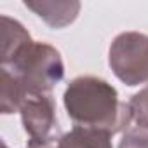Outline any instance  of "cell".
Wrapping results in <instances>:
<instances>
[{"instance_id": "cell-1", "label": "cell", "mask_w": 148, "mask_h": 148, "mask_svg": "<svg viewBox=\"0 0 148 148\" xmlns=\"http://www.w3.org/2000/svg\"><path fill=\"white\" fill-rule=\"evenodd\" d=\"M64 64L56 47L32 40L11 59L0 61V110L19 112L26 98L51 94L63 80Z\"/></svg>"}, {"instance_id": "cell-2", "label": "cell", "mask_w": 148, "mask_h": 148, "mask_svg": "<svg viewBox=\"0 0 148 148\" xmlns=\"http://www.w3.org/2000/svg\"><path fill=\"white\" fill-rule=\"evenodd\" d=\"M63 101L68 117L80 127L113 136L125 132L132 122L129 103L119 99V92L112 84L92 75L73 79L64 91Z\"/></svg>"}, {"instance_id": "cell-3", "label": "cell", "mask_w": 148, "mask_h": 148, "mask_svg": "<svg viewBox=\"0 0 148 148\" xmlns=\"http://www.w3.org/2000/svg\"><path fill=\"white\" fill-rule=\"evenodd\" d=\"M108 63L125 86L148 84V35L139 32L117 35L108 51Z\"/></svg>"}, {"instance_id": "cell-4", "label": "cell", "mask_w": 148, "mask_h": 148, "mask_svg": "<svg viewBox=\"0 0 148 148\" xmlns=\"http://www.w3.org/2000/svg\"><path fill=\"white\" fill-rule=\"evenodd\" d=\"M21 124L28 143H54L58 138V117L52 94L32 96L19 106Z\"/></svg>"}, {"instance_id": "cell-5", "label": "cell", "mask_w": 148, "mask_h": 148, "mask_svg": "<svg viewBox=\"0 0 148 148\" xmlns=\"http://www.w3.org/2000/svg\"><path fill=\"white\" fill-rule=\"evenodd\" d=\"M25 7L33 11L51 28H64L77 19L80 12V2H33L26 0Z\"/></svg>"}, {"instance_id": "cell-6", "label": "cell", "mask_w": 148, "mask_h": 148, "mask_svg": "<svg viewBox=\"0 0 148 148\" xmlns=\"http://www.w3.org/2000/svg\"><path fill=\"white\" fill-rule=\"evenodd\" d=\"M58 148H113L108 132L75 125L58 139Z\"/></svg>"}, {"instance_id": "cell-7", "label": "cell", "mask_w": 148, "mask_h": 148, "mask_svg": "<svg viewBox=\"0 0 148 148\" xmlns=\"http://www.w3.org/2000/svg\"><path fill=\"white\" fill-rule=\"evenodd\" d=\"M0 32H2V59L0 61L11 59L16 52H19L25 45L32 42L26 28L9 16L0 18Z\"/></svg>"}, {"instance_id": "cell-8", "label": "cell", "mask_w": 148, "mask_h": 148, "mask_svg": "<svg viewBox=\"0 0 148 148\" xmlns=\"http://www.w3.org/2000/svg\"><path fill=\"white\" fill-rule=\"evenodd\" d=\"M129 108H131L132 120L136 122V125L148 129V87L141 89L131 98Z\"/></svg>"}, {"instance_id": "cell-9", "label": "cell", "mask_w": 148, "mask_h": 148, "mask_svg": "<svg viewBox=\"0 0 148 148\" xmlns=\"http://www.w3.org/2000/svg\"><path fill=\"white\" fill-rule=\"evenodd\" d=\"M119 148H148V129L143 127H129L120 143Z\"/></svg>"}, {"instance_id": "cell-10", "label": "cell", "mask_w": 148, "mask_h": 148, "mask_svg": "<svg viewBox=\"0 0 148 148\" xmlns=\"http://www.w3.org/2000/svg\"><path fill=\"white\" fill-rule=\"evenodd\" d=\"M2 148H9L7 143H2ZM28 148H58L54 143H28Z\"/></svg>"}]
</instances>
